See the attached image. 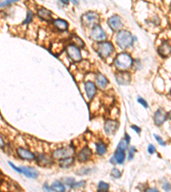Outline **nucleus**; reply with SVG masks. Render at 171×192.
<instances>
[{
    "mask_svg": "<svg viewBox=\"0 0 171 192\" xmlns=\"http://www.w3.org/2000/svg\"><path fill=\"white\" fill-rule=\"evenodd\" d=\"M52 189L55 192H65V186L58 181H55L52 184Z\"/></svg>",
    "mask_w": 171,
    "mask_h": 192,
    "instance_id": "obj_23",
    "label": "nucleus"
},
{
    "mask_svg": "<svg viewBox=\"0 0 171 192\" xmlns=\"http://www.w3.org/2000/svg\"><path fill=\"white\" fill-rule=\"evenodd\" d=\"M9 164H10V166L13 167L14 169L16 170V172H18V173H21V169H20V167H17V166H15V165H14L13 163H12V162H10V161H9Z\"/></svg>",
    "mask_w": 171,
    "mask_h": 192,
    "instance_id": "obj_37",
    "label": "nucleus"
},
{
    "mask_svg": "<svg viewBox=\"0 0 171 192\" xmlns=\"http://www.w3.org/2000/svg\"><path fill=\"white\" fill-rule=\"evenodd\" d=\"M33 16V12H32V11H30V10H29L28 12V16H27V19L25 20L24 23L30 22L32 21Z\"/></svg>",
    "mask_w": 171,
    "mask_h": 192,
    "instance_id": "obj_31",
    "label": "nucleus"
},
{
    "mask_svg": "<svg viewBox=\"0 0 171 192\" xmlns=\"http://www.w3.org/2000/svg\"><path fill=\"white\" fill-rule=\"evenodd\" d=\"M116 42L120 48L126 50L130 46H132L133 43V38L130 32L126 31V30H122L117 33Z\"/></svg>",
    "mask_w": 171,
    "mask_h": 192,
    "instance_id": "obj_2",
    "label": "nucleus"
},
{
    "mask_svg": "<svg viewBox=\"0 0 171 192\" xmlns=\"http://www.w3.org/2000/svg\"><path fill=\"white\" fill-rule=\"evenodd\" d=\"M109 190V185L105 182H100L98 186V192H107Z\"/></svg>",
    "mask_w": 171,
    "mask_h": 192,
    "instance_id": "obj_25",
    "label": "nucleus"
},
{
    "mask_svg": "<svg viewBox=\"0 0 171 192\" xmlns=\"http://www.w3.org/2000/svg\"><path fill=\"white\" fill-rule=\"evenodd\" d=\"M116 80L117 83L120 85H128L131 80V77L128 73L123 71V72H120L118 74H116Z\"/></svg>",
    "mask_w": 171,
    "mask_h": 192,
    "instance_id": "obj_13",
    "label": "nucleus"
},
{
    "mask_svg": "<svg viewBox=\"0 0 171 192\" xmlns=\"http://www.w3.org/2000/svg\"><path fill=\"white\" fill-rule=\"evenodd\" d=\"M4 145H5L4 140H3V137H2V136L0 135V149H1V148L4 147Z\"/></svg>",
    "mask_w": 171,
    "mask_h": 192,
    "instance_id": "obj_38",
    "label": "nucleus"
},
{
    "mask_svg": "<svg viewBox=\"0 0 171 192\" xmlns=\"http://www.w3.org/2000/svg\"><path fill=\"white\" fill-rule=\"evenodd\" d=\"M138 102H139L141 105L144 106L145 108H148V104H147V102H145V100H144L143 98H141V97H139V98H138Z\"/></svg>",
    "mask_w": 171,
    "mask_h": 192,
    "instance_id": "obj_34",
    "label": "nucleus"
},
{
    "mask_svg": "<svg viewBox=\"0 0 171 192\" xmlns=\"http://www.w3.org/2000/svg\"><path fill=\"white\" fill-rule=\"evenodd\" d=\"M125 141H126L128 144H129V142H130V137H129L128 134L125 135Z\"/></svg>",
    "mask_w": 171,
    "mask_h": 192,
    "instance_id": "obj_43",
    "label": "nucleus"
},
{
    "mask_svg": "<svg viewBox=\"0 0 171 192\" xmlns=\"http://www.w3.org/2000/svg\"><path fill=\"white\" fill-rule=\"evenodd\" d=\"M96 83H97L98 86L102 88V89H104L106 87L108 81H107L106 78L103 76V74H98L96 77Z\"/></svg>",
    "mask_w": 171,
    "mask_h": 192,
    "instance_id": "obj_21",
    "label": "nucleus"
},
{
    "mask_svg": "<svg viewBox=\"0 0 171 192\" xmlns=\"http://www.w3.org/2000/svg\"><path fill=\"white\" fill-rule=\"evenodd\" d=\"M128 143H127L125 139H123V140L120 141L119 144H118V147H117V150H120L125 151L128 148Z\"/></svg>",
    "mask_w": 171,
    "mask_h": 192,
    "instance_id": "obj_27",
    "label": "nucleus"
},
{
    "mask_svg": "<svg viewBox=\"0 0 171 192\" xmlns=\"http://www.w3.org/2000/svg\"><path fill=\"white\" fill-rule=\"evenodd\" d=\"M121 175H122L121 171L117 169V168H113V169L111 170V176L115 178V179H119Z\"/></svg>",
    "mask_w": 171,
    "mask_h": 192,
    "instance_id": "obj_28",
    "label": "nucleus"
},
{
    "mask_svg": "<svg viewBox=\"0 0 171 192\" xmlns=\"http://www.w3.org/2000/svg\"><path fill=\"white\" fill-rule=\"evenodd\" d=\"M44 189L46 190V192H51V190H52V188L50 189V188H49L48 185H47V184H45V185H44Z\"/></svg>",
    "mask_w": 171,
    "mask_h": 192,
    "instance_id": "obj_42",
    "label": "nucleus"
},
{
    "mask_svg": "<svg viewBox=\"0 0 171 192\" xmlns=\"http://www.w3.org/2000/svg\"><path fill=\"white\" fill-rule=\"evenodd\" d=\"M53 25L59 31H66L68 29V22L62 19H57L53 22Z\"/></svg>",
    "mask_w": 171,
    "mask_h": 192,
    "instance_id": "obj_18",
    "label": "nucleus"
},
{
    "mask_svg": "<svg viewBox=\"0 0 171 192\" xmlns=\"http://www.w3.org/2000/svg\"><path fill=\"white\" fill-rule=\"evenodd\" d=\"M37 15L39 17H40L41 19L45 20V21H50L52 19V12L47 9L45 8H41L37 11Z\"/></svg>",
    "mask_w": 171,
    "mask_h": 192,
    "instance_id": "obj_17",
    "label": "nucleus"
},
{
    "mask_svg": "<svg viewBox=\"0 0 171 192\" xmlns=\"http://www.w3.org/2000/svg\"><path fill=\"white\" fill-rule=\"evenodd\" d=\"M167 116H168V115H167V113L165 112L163 109H159L158 110H157V112L154 115V122H155L156 125H162L166 121Z\"/></svg>",
    "mask_w": 171,
    "mask_h": 192,
    "instance_id": "obj_12",
    "label": "nucleus"
},
{
    "mask_svg": "<svg viewBox=\"0 0 171 192\" xmlns=\"http://www.w3.org/2000/svg\"><path fill=\"white\" fill-rule=\"evenodd\" d=\"M74 162V158L73 156L67 157L64 159H62L59 160V166L63 168H68L69 166H71Z\"/></svg>",
    "mask_w": 171,
    "mask_h": 192,
    "instance_id": "obj_20",
    "label": "nucleus"
},
{
    "mask_svg": "<svg viewBox=\"0 0 171 192\" xmlns=\"http://www.w3.org/2000/svg\"><path fill=\"white\" fill-rule=\"evenodd\" d=\"M96 151H97L98 155H104L107 151V147L105 144L101 142V141L97 143V144H96Z\"/></svg>",
    "mask_w": 171,
    "mask_h": 192,
    "instance_id": "obj_22",
    "label": "nucleus"
},
{
    "mask_svg": "<svg viewBox=\"0 0 171 192\" xmlns=\"http://www.w3.org/2000/svg\"><path fill=\"white\" fill-rule=\"evenodd\" d=\"M62 3H66V4H67V3H68V2H67V1H66V2H65V1H62Z\"/></svg>",
    "mask_w": 171,
    "mask_h": 192,
    "instance_id": "obj_45",
    "label": "nucleus"
},
{
    "mask_svg": "<svg viewBox=\"0 0 171 192\" xmlns=\"http://www.w3.org/2000/svg\"><path fill=\"white\" fill-rule=\"evenodd\" d=\"M64 183L66 185H69L71 187L72 185L74 183V180L73 178H68V179H64Z\"/></svg>",
    "mask_w": 171,
    "mask_h": 192,
    "instance_id": "obj_33",
    "label": "nucleus"
},
{
    "mask_svg": "<svg viewBox=\"0 0 171 192\" xmlns=\"http://www.w3.org/2000/svg\"><path fill=\"white\" fill-rule=\"evenodd\" d=\"M158 53L163 57H168L171 54V45L168 41L163 42L158 49Z\"/></svg>",
    "mask_w": 171,
    "mask_h": 192,
    "instance_id": "obj_16",
    "label": "nucleus"
},
{
    "mask_svg": "<svg viewBox=\"0 0 171 192\" xmlns=\"http://www.w3.org/2000/svg\"><path fill=\"white\" fill-rule=\"evenodd\" d=\"M38 160H39V163L41 166H45V165H48V164L51 163V159L46 156L45 155H39Z\"/></svg>",
    "mask_w": 171,
    "mask_h": 192,
    "instance_id": "obj_24",
    "label": "nucleus"
},
{
    "mask_svg": "<svg viewBox=\"0 0 171 192\" xmlns=\"http://www.w3.org/2000/svg\"><path fill=\"white\" fill-rule=\"evenodd\" d=\"M163 189H164L166 191H169V190H171L170 185H169V184H168V183H167V184H165L164 185H163Z\"/></svg>",
    "mask_w": 171,
    "mask_h": 192,
    "instance_id": "obj_39",
    "label": "nucleus"
},
{
    "mask_svg": "<svg viewBox=\"0 0 171 192\" xmlns=\"http://www.w3.org/2000/svg\"><path fill=\"white\" fill-rule=\"evenodd\" d=\"M92 155H93V152L91 150L90 148L85 147L78 153L77 159L81 162H86L87 160H90Z\"/></svg>",
    "mask_w": 171,
    "mask_h": 192,
    "instance_id": "obj_10",
    "label": "nucleus"
},
{
    "mask_svg": "<svg viewBox=\"0 0 171 192\" xmlns=\"http://www.w3.org/2000/svg\"><path fill=\"white\" fill-rule=\"evenodd\" d=\"M108 24L113 31H118L123 27V21L119 16L115 15L108 20Z\"/></svg>",
    "mask_w": 171,
    "mask_h": 192,
    "instance_id": "obj_8",
    "label": "nucleus"
},
{
    "mask_svg": "<svg viewBox=\"0 0 171 192\" xmlns=\"http://www.w3.org/2000/svg\"><path fill=\"white\" fill-rule=\"evenodd\" d=\"M16 153L18 155V156L23 159V160H33L35 159V155L33 153L32 151L28 150L27 149H24V148L20 147L16 150Z\"/></svg>",
    "mask_w": 171,
    "mask_h": 192,
    "instance_id": "obj_9",
    "label": "nucleus"
},
{
    "mask_svg": "<svg viewBox=\"0 0 171 192\" xmlns=\"http://www.w3.org/2000/svg\"><path fill=\"white\" fill-rule=\"evenodd\" d=\"M154 137H155L156 140H157L158 142V144H161V145H163V146H165V142L163 140V139H162V138H160V137H159L158 135L154 134Z\"/></svg>",
    "mask_w": 171,
    "mask_h": 192,
    "instance_id": "obj_32",
    "label": "nucleus"
},
{
    "mask_svg": "<svg viewBox=\"0 0 171 192\" xmlns=\"http://www.w3.org/2000/svg\"><path fill=\"white\" fill-rule=\"evenodd\" d=\"M113 160L115 162L118 164H123L125 160V158H126V155H125V152L123 150H117L116 151V153L114 155Z\"/></svg>",
    "mask_w": 171,
    "mask_h": 192,
    "instance_id": "obj_19",
    "label": "nucleus"
},
{
    "mask_svg": "<svg viewBox=\"0 0 171 192\" xmlns=\"http://www.w3.org/2000/svg\"><path fill=\"white\" fill-rule=\"evenodd\" d=\"M156 151V148L152 145V144H150L148 146V152L150 154H153L155 153Z\"/></svg>",
    "mask_w": 171,
    "mask_h": 192,
    "instance_id": "obj_36",
    "label": "nucleus"
},
{
    "mask_svg": "<svg viewBox=\"0 0 171 192\" xmlns=\"http://www.w3.org/2000/svg\"><path fill=\"white\" fill-rule=\"evenodd\" d=\"M72 41L74 42V44H73V45H74V46L78 47V48H80V47H83V46H84V43H83V41H82L80 38L76 37V36L73 37V38H72Z\"/></svg>",
    "mask_w": 171,
    "mask_h": 192,
    "instance_id": "obj_26",
    "label": "nucleus"
},
{
    "mask_svg": "<svg viewBox=\"0 0 171 192\" xmlns=\"http://www.w3.org/2000/svg\"><path fill=\"white\" fill-rule=\"evenodd\" d=\"M118 128V122L114 120H107L104 124V131L108 135L114 134Z\"/></svg>",
    "mask_w": 171,
    "mask_h": 192,
    "instance_id": "obj_11",
    "label": "nucleus"
},
{
    "mask_svg": "<svg viewBox=\"0 0 171 192\" xmlns=\"http://www.w3.org/2000/svg\"><path fill=\"white\" fill-rule=\"evenodd\" d=\"M85 87H86V92H87L88 98L93 99V96H95V94H96V91H97V88H96L95 84L91 82V81H87Z\"/></svg>",
    "mask_w": 171,
    "mask_h": 192,
    "instance_id": "obj_15",
    "label": "nucleus"
},
{
    "mask_svg": "<svg viewBox=\"0 0 171 192\" xmlns=\"http://www.w3.org/2000/svg\"><path fill=\"white\" fill-rule=\"evenodd\" d=\"M168 117H169V118L171 119V111H170V112H169V113H168Z\"/></svg>",
    "mask_w": 171,
    "mask_h": 192,
    "instance_id": "obj_44",
    "label": "nucleus"
},
{
    "mask_svg": "<svg viewBox=\"0 0 171 192\" xmlns=\"http://www.w3.org/2000/svg\"><path fill=\"white\" fill-rule=\"evenodd\" d=\"M66 51L68 57L71 59L74 62H78L81 60V53L78 47L74 46V45H70L67 46Z\"/></svg>",
    "mask_w": 171,
    "mask_h": 192,
    "instance_id": "obj_7",
    "label": "nucleus"
},
{
    "mask_svg": "<svg viewBox=\"0 0 171 192\" xmlns=\"http://www.w3.org/2000/svg\"><path fill=\"white\" fill-rule=\"evenodd\" d=\"M97 51L101 57L106 58L113 52L114 46L110 42H100L98 45Z\"/></svg>",
    "mask_w": 171,
    "mask_h": 192,
    "instance_id": "obj_4",
    "label": "nucleus"
},
{
    "mask_svg": "<svg viewBox=\"0 0 171 192\" xmlns=\"http://www.w3.org/2000/svg\"><path fill=\"white\" fill-rule=\"evenodd\" d=\"M134 152H135V148L131 147L129 149L128 151V159L129 160H132L133 158V155H134Z\"/></svg>",
    "mask_w": 171,
    "mask_h": 192,
    "instance_id": "obj_30",
    "label": "nucleus"
},
{
    "mask_svg": "<svg viewBox=\"0 0 171 192\" xmlns=\"http://www.w3.org/2000/svg\"><path fill=\"white\" fill-rule=\"evenodd\" d=\"M131 128H132V129H133V130H134V131H135L137 133H139V132H140V131H141V130H140V128H139V126H131Z\"/></svg>",
    "mask_w": 171,
    "mask_h": 192,
    "instance_id": "obj_40",
    "label": "nucleus"
},
{
    "mask_svg": "<svg viewBox=\"0 0 171 192\" xmlns=\"http://www.w3.org/2000/svg\"><path fill=\"white\" fill-rule=\"evenodd\" d=\"M115 66L116 67L120 70L121 72L128 69L129 67L132 66L133 64V59L130 57V55L125 52L123 53H120L119 55L116 56V57L115 58V61H114Z\"/></svg>",
    "mask_w": 171,
    "mask_h": 192,
    "instance_id": "obj_1",
    "label": "nucleus"
},
{
    "mask_svg": "<svg viewBox=\"0 0 171 192\" xmlns=\"http://www.w3.org/2000/svg\"><path fill=\"white\" fill-rule=\"evenodd\" d=\"M15 2H16L15 0H12V1L8 0V1H3V2H0V7L5 6V5H8V4H10V3H15Z\"/></svg>",
    "mask_w": 171,
    "mask_h": 192,
    "instance_id": "obj_35",
    "label": "nucleus"
},
{
    "mask_svg": "<svg viewBox=\"0 0 171 192\" xmlns=\"http://www.w3.org/2000/svg\"><path fill=\"white\" fill-rule=\"evenodd\" d=\"M91 38H93L94 41H103L104 39H106V33L104 32L103 28L99 25H96L92 29Z\"/></svg>",
    "mask_w": 171,
    "mask_h": 192,
    "instance_id": "obj_6",
    "label": "nucleus"
},
{
    "mask_svg": "<svg viewBox=\"0 0 171 192\" xmlns=\"http://www.w3.org/2000/svg\"><path fill=\"white\" fill-rule=\"evenodd\" d=\"M74 154V149L72 146H66V147L59 148L58 150L53 151L52 158L56 160H62L67 157L73 156Z\"/></svg>",
    "mask_w": 171,
    "mask_h": 192,
    "instance_id": "obj_3",
    "label": "nucleus"
},
{
    "mask_svg": "<svg viewBox=\"0 0 171 192\" xmlns=\"http://www.w3.org/2000/svg\"><path fill=\"white\" fill-rule=\"evenodd\" d=\"M21 169V173H23L25 176L32 179H35L39 176V173L33 167H27V166H22L20 167Z\"/></svg>",
    "mask_w": 171,
    "mask_h": 192,
    "instance_id": "obj_14",
    "label": "nucleus"
},
{
    "mask_svg": "<svg viewBox=\"0 0 171 192\" xmlns=\"http://www.w3.org/2000/svg\"><path fill=\"white\" fill-rule=\"evenodd\" d=\"M98 21H99L98 15L97 13L92 12V11L86 13L81 17V22L83 23V25L87 26V27L96 26Z\"/></svg>",
    "mask_w": 171,
    "mask_h": 192,
    "instance_id": "obj_5",
    "label": "nucleus"
},
{
    "mask_svg": "<svg viewBox=\"0 0 171 192\" xmlns=\"http://www.w3.org/2000/svg\"><path fill=\"white\" fill-rule=\"evenodd\" d=\"M145 192H159L156 188H148L145 190Z\"/></svg>",
    "mask_w": 171,
    "mask_h": 192,
    "instance_id": "obj_41",
    "label": "nucleus"
},
{
    "mask_svg": "<svg viewBox=\"0 0 171 192\" xmlns=\"http://www.w3.org/2000/svg\"><path fill=\"white\" fill-rule=\"evenodd\" d=\"M84 185H86V181H80V182L74 183L71 185V187L72 188H74V189H76V188L83 187Z\"/></svg>",
    "mask_w": 171,
    "mask_h": 192,
    "instance_id": "obj_29",
    "label": "nucleus"
}]
</instances>
